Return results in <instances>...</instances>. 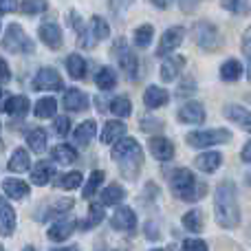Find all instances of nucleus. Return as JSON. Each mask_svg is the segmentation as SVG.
Returning a JSON list of instances; mask_svg holds the SVG:
<instances>
[{
  "instance_id": "11",
  "label": "nucleus",
  "mask_w": 251,
  "mask_h": 251,
  "mask_svg": "<svg viewBox=\"0 0 251 251\" xmlns=\"http://www.w3.org/2000/svg\"><path fill=\"white\" fill-rule=\"evenodd\" d=\"M223 115H225L229 122H234L236 126L245 130V132H251V113L245 106H238V104H227L223 108Z\"/></svg>"
},
{
  "instance_id": "51",
  "label": "nucleus",
  "mask_w": 251,
  "mask_h": 251,
  "mask_svg": "<svg viewBox=\"0 0 251 251\" xmlns=\"http://www.w3.org/2000/svg\"><path fill=\"white\" fill-rule=\"evenodd\" d=\"M18 9V0H0V13H9Z\"/></svg>"
},
{
  "instance_id": "34",
  "label": "nucleus",
  "mask_w": 251,
  "mask_h": 251,
  "mask_svg": "<svg viewBox=\"0 0 251 251\" xmlns=\"http://www.w3.org/2000/svg\"><path fill=\"white\" fill-rule=\"evenodd\" d=\"M240 75H243V64L238 60H234V57L221 66V77L225 82H236V79H240Z\"/></svg>"
},
{
  "instance_id": "3",
  "label": "nucleus",
  "mask_w": 251,
  "mask_h": 251,
  "mask_svg": "<svg viewBox=\"0 0 251 251\" xmlns=\"http://www.w3.org/2000/svg\"><path fill=\"white\" fill-rule=\"evenodd\" d=\"M170 187H172V194L176 196V199L185 201V203H194V201H199L201 196H205V192H207V185L201 183L199 178L185 168H178L176 172L172 174Z\"/></svg>"
},
{
  "instance_id": "47",
  "label": "nucleus",
  "mask_w": 251,
  "mask_h": 251,
  "mask_svg": "<svg viewBox=\"0 0 251 251\" xmlns=\"http://www.w3.org/2000/svg\"><path fill=\"white\" fill-rule=\"evenodd\" d=\"M194 88H196V84H194V79H190L187 77L185 82L178 86V91H176V95L178 97H185V93H194Z\"/></svg>"
},
{
  "instance_id": "48",
  "label": "nucleus",
  "mask_w": 251,
  "mask_h": 251,
  "mask_svg": "<svg viewBox=\"0 0 251 251\" xmlns=\"http://www.w3.org/2000/svg\"><path fill=\"white\" fill-rule=\"evenodd\" d=\"M132 2H134V0H108L110 9H113L115 13H117V11H124V9H128Z\"/></svg>"
},
{
  "instance_id": "6",
  "label": "nucleus",
  "mask_w": 251,
  "mask_h": 251,
  "mask_svg": "<svg viewBox=\"0 0 251 251\" xmlns=\"http://www.w3.org/2000/svg\"><path fill=\"white\" fill-rule=\"evenodd\" d=\"M192 35H194V42L199 44V49H203V51H216V49L221 47V33H218V29L214 25H209V22H199V25H194Z\"/></svg>"
},
{
  "instance_id": "14",
  "label": "nucleus",
  "mask_w": 251,
  "mask_h": 251,
  "mask_svg": "<svg viewBox=\"0 0 251 251\" xmlns=\"http://www.w3.org/2000/svg\"><path fill=\"white\" fill-rule=\"evenodd\" d=\"M62 106H64V110H69V113H79V110L88 108V97H86V93H82L79 88H69V91L64 93V97H62Z\"/></svg>"
},
{
  "instance_id": "31",
  "label": "nucleus",
  "mask_w": 251,
  "mask_h": 251,
  "mask_svg": "<svg viewBox=\"0 0 251 251\" xmlns=\"http://www.w3.org/2000/svg\"><path fill=\"white\" fill-rule=\"evenodd\" d=\"M106 218V214H104V203H93L91 207H88V216H86V221H82L79 223V229H93V227H97L101 221Z\"/></svg>"
},
{
  "instance_id": "21",
  "label": "nucleus",
  "mask_w": 251,
  "mask_h": 251,
  "mask_svg": "<svg viewBox=\"0 0 251 251\" xmlns=\"http://www.w3.org/2000/svg\"><path fill=\"white\" fill-rule=\"evenodd\" d=\"M53 174H55V165H53L51 161H40V163H35L33 168H31V183H35V185H47L53 178Z\"/></svg>"
},
{
  "instance_id": "40",
  "label": "nucleus",
  "mask_w": 251,
  "mask_h": 251,
  "mask_svg": "<svg viewBox=\"0 0 251 251\" xmlns=\"http://www.w3.org/2000/svg\"><path fill=\"white\" fill-rule=\"evenodd\" d=\"M47 7H49L47 0H25V2H20V11L25 16H38V13L47 11Z\"/></svg>"
},
{
  "instance_id": "37",
  "label": "nucleus",
  "mask_w": 251,
  "mask_h": 251,
  "mask_svg": "<svg viewBox=\"0 0 251 251\" xmlns=\"http://www.w3.org/2000/svg\"><path fill=\"white\" fill-rule=\"evenodd\" d=\"M91 35L95 40H106L110 35V29H108V22L104 20V18L101 16H93L91 18Z\"/></svg>"
},
{
  "instance_id": "15",
  "label": "nucleus",
  "mask_w": 251,
  "mask_h": 251,
  "mask_svg": "<svg viewBox=\"0 0 251 251\" xmlns=\"http://www.w3.org/2000/svg\"><path fill=\"white\" fill-rule=\"evenodd\" d=\"M185 69V57L183 55H168V60L161 64V79L163 82H174Z\"/></svg>"
},
{
  "instance_id": "30",
  "label": "nucleus",
  "mask_w": 251,
  "mask_h": 251,
  "mask_svg": "<svg viewBox=\"0 0 251 251\" xmlns=\"http://www.w3.org/2000/svg\"><path fill=\"white\" fill-rule=\"evenodd\" d=\"M75 159H77V150L73 146H69V143H60V146L53 148V161H57V163L71 165L75 163Z\"/></svg>"
},
{
  "instance_id": "38",
  "label": "nucleus",
  "mask_w": 251,
  "mask_h": 251,
  "mask_svg": "<svg viewBox=\"0 0 251 251\" xmlns=\"http://www.w3.org/2000/svg\"><path fill=\"white\" fill-rule=\"evenodd\" d=\"M104 176H106V174L101 172V170H95V172L88 176V183L84 185V190H82L84 199H93V194H95V192L100 190V185L104 183Z\"/></svg>"
},
{
  "instance_id": "27",
  "label": "nucleus",
  "mask_w": 251,
  "mask_h": 251,
  "mask_svg": "<svg viewBox=\"0 0 251 251\" xmlns=\"http://www.w3.org/2000/svg\"><path fill=\"white\" fill-rule=\"evenodd\" d=\"M86 60H84L79 53H71L69 57H66V71H69V75L73 79H84V75H86Z\"/></svg>"
},
{
  "instance_id": "29",
  "label": "nucleus",
  "mask_w": 251,
  "mask_h": 251,
  "mask_svg": "<svg viewBox=\"0 0 251 251\" xmlns=\"http://www.w3.org/2000/svg\"><path fill=\"white\" fill-rule=\"evenodd\" d=\"M124 199H126V190L122 185H117V183L104 187V190H101V194H100V201L104 205H119Z\"/></svg>"
},
{
  "instance_id": "53",
  "label": "nucleus",
  "mask_w": 251,
  "mask_h": 251,
  "mask_svg": "<svg viewBox=\"0 0 251 251\" xmlns=\"http://www.w3.org/2000/svg\"><path fill=\"white\" fill-rule=\"evenodd\" d=\"M240 156H243L245 163H251V141L245 143V148H243V152H240Z\"/></svg>"
},
{
  "instance_id": "8",
  "label": "nucleus",
  "mask_w": 251,
  "mask_h": 251,
  "mask_svg": "<svg viewBox=\"0 0 251 251\" xmlns=\"http://www.w3.org/2000/svg\"><path fill=\"white\" fill-rule=\"evenodd\" d=\"M33 88L35 91H62L64 84H62L60 73L53 66H42L33 77Z\"/></svg>"
},
{
  "instance_id": "35",
  "label": "nucleus",
  "mask_w": 251,
  "mask_h": 251,
  "mask_svg": "<svg viewBox=\"0 0 251 251\" xmlns=\"http://www.w3.org/2000/svg\"><path fill=\"white\" fill-rule=\"evenodd\" d=\"M108 113H113L115 117L124 119V117H128V115L132 113V104H130L128 97H115V100L110 101V106H108Z\"/></svg>"
},
{
  "instance_id": "17",
  "label": "nucleus",
  "mask_w": 251,
  "mask_h": 251,
  "mask_svg": "<svg viewBox=\"0 0 251 251\" xmlns=\"http://www.w3.org/2000/svg\"><path fill=\"white\" fill-rule=\"evenodd\" d=\"M16 231V209L0 196V236H11Z\"/></svg>"
},
{
  "instance_id": "18",
  "label": "nucleus",
  "mask_w": 251,
  "mask_h": 251,
  "mask_svg": "<svg viewBox=\"0 0 251 251\" xmlns=\"http://www.w3.org/2000/svg\"><path fill=\"white\" fill-rule=\"evenodd\" d=\"M148 148H150L152 156L159 161H170L174 156V143L165 137H152Z\"/></svg>"
},
{
  "instance_id": "39",
  "label": "nucleus",
  "mask_w": 251,
  "mask_h": 251,
  "mask_svg": "<svg viewBox=\"0 0 251 251\" xmlns=\"http://www.w3.org/2000/svg\"><path fill=\"white\" fill-rule=\"evenodd\" d=\"M152 38H154V26L152 25H141L137 31H134V44L141 49H146L148 44L152 42Z\"/></svg>"
},
{
  "instance_id": "46",
  "label": "nucleus",
  "mask_w": 251,
  "mask_h": 251,
  "mask_svg": "<svg viewBox=\"0 0 251 251\" xmlns=\"http://www.w3.org/2000/svg\"><path fill=\"white\" fill-rule=\"evenodd\" d=\"M181 247L183 249H190V251H205V249H207V243H205V240H201V238H187V240H183Z\"/></svg>"
},
{
  "instance_id": "5",
  "label": "nucleus",
  "mask_w": 251,
  "mask_h": 251,
  "mask_svg": "<svg viewBox=\"0 0 251 251\" xmlns=\"http://www.w3.org/2000/svg\"><path fill=\"white\" fill-rule=\"evenodd\" d=\"M2 49L4 51H11V53H33L35 44L31 42V38L22 31L20 25H9L7 33H4V38H2Z\"/></svg>"
},
{
  "instance_id": "49",
  "label": "nucleus",
  "mask_w": 251,
  "mask_h": 251,
  "mask_svg": "<svg viewBox=\"0 0 251 251\" xmlns=\"http://www.w3.org/2000/svg\"><path fill=\"white\" fill-rule=\"evenodd\" d=\"M152 128H163V124H161L159 119H150V117L141 122V130H143V132H152Z\"/></svg>"
},
{
  "instance_id": "12",
  "label": "nucleus",
  "mask_w": 251,
  "mask_h": 251,
  "mask_svg": "<svg viewBox=\"0 0 251 251\" xmlns=\"http://www.w3.org/2000/svg\"><path fill=\"white\" fill-rule=\"evenodd\" d=\"M77 227H79V223H75L73 218H60L55 225L49 227V238H51L53 243H62V240L71 238Z\"/></svg>"
},
{
  "instance_id": "25",
  "label": "nucleus",
  "mask_w": 251,
  "mask_h": 251,
  "mask_svg": "<svg viewBox=\"0 0 251 251\" xmlns=\"http://www.w3.org/2000/svg\"><path fill=\"white\" fill-rule=\"evenodd\" d=\"M124 134H126V124L117 117V119H113V122H108L104 126V130H101V141L104 143H117Z\"/></svg>"
},
{
  "instance_id": "7",
  "label": "nucleus",
  "mask_w": 251,
  "mask_h": 251,
  "mask_svg": "<svg viewBox=\"0 0 251 251\" xmlns=\"http://www.w3.org/2000/svg\"><path fill=\"white\" fill-rule=\"evenodd\" d=\"M187 31L183 26H170L163 35H161V42L156 47V57H168L181 47L183 38H185Z\"/></svg>"
},
{
  "instance_id": "42",
  "label": "nucleus",
  "mask_w": 251,
  "mask_h": 251,
  "mask_svg": "<svg viewBox=\"0 0 251 251\" xmlns=\"http://www.w3.org/2000/svg\"><path fill=\"white\" fill-rule=\"evenodd\" d=\"M223 7L236 16H245L249 13V0H223Z\"/></svg>"
},
{
  "instance_id": "55",
  "label": "nucleus",
  "mask_w": 251,
  "mask_h": 251,
  "mask_svg": "<svg viewBox=\"0 0 251 251\" xmlns=\"http://www.w3.org/2000/svg\"><path fill=\"white\" fill-rule=\"evenodd\" d=\"M4 95V93H2V86H0V97H2Z\"/></svg>"
},
{
  "instance_id": "41",
  "label": "nucleus",
  "mask_w": 251,
  "mask_h": 251,
  "mask_svg": "<svg viewBox=\"0 0 251 251\" xmlns=\"http://www.w3.org/2000/svg\"><path fill=\"white\" fill-rule=\"evenodd\" d=\"M82 172H69L64 174V176L60 178V183H57V187H62V190H77L79 185H82Z\"/></svg>"
},
{
  "instance_id": "32",
  "label": "nucleus",
  "mask_w": 251,
  "mask_h": 251,
  "mask_svg": "<svg viewBox=\"0 0 251 251\" xmlns=\"http://www.w3.org/2000/svg\"><path fill=\"white\" fill-rule=\"evenodd\" d=\"M26 143H29V148L33 152H44V148H47L49 143V134L44 128H31L29 134H26Z\"/></svg>"
},
{
  "instance_id": "24",
  "label": "nucleus",
  "mask_w": 251,
  "mask_h": 251,
  "mask_svg": "<svg viewBox=\"0 0 251 251\" xmlns=\"http://www.w3.org/2000/svg\"><path fill=\"white\" fill-rule=\"evenodd\" d=\"M95 132H97V126L93 119H86V122H82L75 128V132H73V139H75V143L77 146H88V143L93 141V137H95Z\"/></svg>"
},
{
  "instance_id": "22",
  "label": "nucleus",
  "mask_w": 251,
  "mask_h": 251,
  "mask_svg": "<svg viewBox=\"0 0 251 251\" xmlns=\"http://www.w3.org/2000/svg\"><path fill=\"white\" fill-rule=\"evenodd\" d=\"M117 60H119V66L124 69V73L128 75L130 79H137V73H139V57L134 55L130 49L122 47V49H119Z\"/></svg>"
},
{
  "instance_id": "28",
  "label": "nucleus",
  "mask_w": 251,
  "mask_h": 251,
  "mask_svg": "<svg viewBox=\"0 0 251 251\" xmlns=\"http://www.w3.org/2000/svg\"><path fill=\"white\" fill-rule=\"evenodd\" d=\"M95 84L100 91H113L117 86V73H115V69H110V66L100 69L95 75Z\"/></svg>"
},
{
  "instance_id": "26",
  "label": "nucleus",
  "mask_w": 251,
  "mask_h": 251,
  "mask_svg": "<svg viewBox=\"0 0 251 251\" xmlns=\"http://www.w3.org/2000/svg\"><path fill=\"white\" fill-rule=\"evenodd\" d=\"M29 165H31V156H29V152H26L25 148H18V150L13 152L11 156H9L7 168L11 170V172L20 174V172H26V170H29Z\"/></svg>"
},
{
  "instance_id": "4",
  "label": "nucleus",
  "mask_w": 251,
  "mask_h": 251,
  "mask_svg": "<svg viewBox=\"0 0 251 251\" xmlns=\"http://www.w3.org/2000/svg\"><path fill=\"white\" fill-rule=\"evenodd\" d=\"M185 141L192 148H209V146H218V143H227L231 141V132L225 128H209V130H194L185 137Z\"/></svg>"
},
{
  "instance_id": "44",
  "label": "nucleus",
  "mask_w": 251,
  "mask_h": 251,
  "mask_svg": "<svg viewBox=\"0 0 251 251\" xmlns=\"http://www.w3.org/2000/svg\"><path fill=\"white\" fill-rule=\"evenodd\" d=\"M71 207H73V199H62V201H57L51 209H47V216H60L62 212H66V209H71Z\"/></svg>"
},
{
  "instance_id": "1",
  "label": "nucleus",
  "mask_w": 251,
  "mask_h": 251,
  "mask_svg": "<svg viewBox=\"0 0 251 251\" xmlns=\"http://www.w3.org/2000/svg\"><path fill=\"white\" fill-rule=\"evenodd\" d=\"M214 214H216V223L225 229H236L240 225L238 194L231 181H223L214 192Z\"/></svg>"
},
{
  "instance_id": "33",
  "label": "nucleus",
  "mask_w": 251,
  "mask_h": 251,
  "mask_svg": "<svg viewBox=\"0 0 251 251\" xmlns=\"http://www.w3.org/2000/svg\"><path fill=\"white\" fill-rule=\"evenodd\" d=\"M183 227H185L187 231H192V234H201L203 227H205L203 212H201V209H192V212H187L185 216H183Z\"/></svg>"
},
{
  "instance_id": "2",
  "label": "nucleus",
  "mask_w": 251,
  "mask_h": 251,
  "mask_svg": "<svg viewBox=\"0 0 251 251\" xmlns=\"http://www.w3.org/2000/svg\"><path fill=\"white\" fill-rule=\"evenodd\" d=\"M113 159L117 161L119 172L126 181H134L143 168V150L137 139L122 137L113 148Z\"/></svg>"
},
{
  "instance_id": "9",
  "label": "nucleus",
  "mask_w": 251,
  "mask_h": 251,
  "mask_svg": "<svg viewBox=\"0 0 251 251\" xmlns=\"http://www.w3.org/2000/svg\"><path fill=\"white\" fill-rule=\"evenodd\" d=\"M178 122L181 124H190V126H196V124H203L205 122V106L201 101H187L178 108Z\"/></svg>"
},
{
  "instance_id": "23",
  "label": "nucleus",
  "mask_w": 251,
  "mask_h": 251,
  "mask_svg": "<svg viewBox=\"0 0 251 251\" xmlns=\"http://www.w3.org/2000/svg\"><path fill=\"white\" fill-rule=\"evenodd\" d=\"M29 106L31 104L25 95H13L4 101V113H7L9 117H22V115L29 113Z\"/></svg>"
},
{
  "instance_id": "10",
  "label": "nucleus",
  "mask_w": 251,
  "mask_h": 251,
  "mask_svg": "<svg viewBox=\"0 0 251 251\" xmlns=\"http://www.w3.org/2000/svg\"><path fill=\"white\" fill-rule=\"evenodd\" d=\"M40 33V40H42L44 44H47L49 49H53V51H57V49L62 47V29L57 22H42L38 29Z\"/></svg>"
},
{
  "instance_id": "52",
  "label": "nucleus",
  "mask_w": 251,
  "mask_h": 251,
  "mask_svg": "<svg viewBox=\"0 0 251 251\" xmlns=\"http://www.w3.org/2000/svg\"><path fill=\"white\" fill-rule=\"evenodd\" d=\"M178 4H181V9L185 13H192L196 7H199V0H178Z\"/></svg>"
},
{
  "instance_id": "45",
  "label": "nucleus",
  "mask_w": 251,
  "mask_h": 251,
  "mask_svg": "<svg viewBox=\"0 0 251 251\" xmlns=\"http://www.w3.org/2000/svg\"><path fill=\"white\" fill-rule=\"evenodd\" d=\"M53 130H55L60 137H66V134L71 132V119L69 117H55V122H53Z\"/></svg>"
},
{
  "instance_id": "54",
  "label": "nucleus",
  "mask_w": 251,
  "mask_h": 251,
  "mask_svg": "<svg viewBox=\"0 0 251 251\" xmlns=\"http://www.w3.org/2000/svg\"><path fill=\"white\" fill-rule=\"evenodd\" d=\"M152 2H154L156 7H159V9H168V7H170V2H172V0H152Z\"/></svg>"
},
{
  "instance_id": "16",
  "label": "nucleus",
  "mask_w": 251,
  "mask_h": 251,
  "mask_svg": "<svg viewBox=\"0 0 251 251\" xmlns=\"http://www.w3.org/2000/svg\"><path fill=\"white\" fill-rule=\"evenodd\" d=\"M168 101H170V93L161 86H154V84L148 86L146 93H143V104H146V108H150V110L161 108V106H165Z\"/></svg>"
},
{
  "instance_id": "43",
  "label": "nucleus",
  "mask_w": 251,
  "mask_h": 251,
  "mask_svg": "<svg viewBox=\"0 0 251 251\" xmlns=\"http://www.w3.org/2000/svg\"><path fill=\"white\" fill-rule=\"evenodd\" d=\"M243 53L245 60H247V79H251V26L243 35Z\"/></svg>"
},
{
  "instance_id": "20",
  "label": "nucleus",
  "mask_w": 251,
  "mask_h": 251,
  "mask_svg": "<svg viewBox=\"0 0 251 251\" xmlns=\"http://www.w3.org/2000/svg\"><path fill=\"white\" fill-rule=\"evenodd\" d=\"M2 192L11 201H22V199H26V196L31 194L29 185H26L25 181H20V178H4L2 181Z\"/></svg>"
},
{
  "instance_id": "19",
  "label": "nucleus",
  "mask_w": 251,
  "mask_h": 251,
  "mask_svg": "<svg viewBox=\"0 0 251 251\" xmlns=\"http://www.w3.org/2000/svg\"><path fill=\"white\" fill-rule=\"evenodd\" d=\"M223 163V154L221 152H203L194 159V165L205 174H214Z\"/></svg>"
},
{
  "instance_id": "50",
  "label": "nucleus",
  "mask_w": 251,
  "mask_h": 251,
  "mask_svg": "<svg viewBox=\"0 0 251 251\" xmlns=\"http://www.w3.org/2000/svg\"><path fill=\"white\" fill-rule=\"evenodd\" d=\"M9 79H11V69H9L7 60L0 57V82H9Z\"/></svg>"
},
{
  "instance_id": "36",
  "label": "nucleus",
  "mask_w": 251,
  "mask_h": 251,
  "mask_svg": "<svg viewBox=\"0 0 251 251\" xmlns=\"http://www.w3.org/2000/svg\"><path fill=\"white\" fill-rule=\"evenodd\" d=\"M57 110V101L53 97H42V100L35 104V117L38 119H47V117H53Z\"/></svg>"
},
{
  "instance_id": "13",
  "label": "nucleus",
  "mask_w": 251,
  "mask_h": 251,
  "mask_svg": "<svg viewBox=\"0 0 251 251\" xmlns=\"http://www.w3.org/2000/svg\"><path fill=\"white\" fill-rule=\"evenodd\" d=\"M110 225L119 231H134V227H137V214L130 207H117L113 214Z\"/></svg>"
}]
</instances>
